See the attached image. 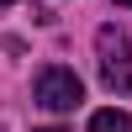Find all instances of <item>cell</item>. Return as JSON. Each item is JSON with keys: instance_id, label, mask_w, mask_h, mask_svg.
<instances>
[{"instance_id": "obj_3", "label": "cell", "mask_w": 132, "mask_h": 132, "mask_svg": "<svg viewBox=\"0 0 132 132\" xmlns=\"http://www.w3.org/2000/svg\"><path fill=\"white\" fill-rule=\"evenodd\" d=\"M90 132H132V116L127 111H95L90 116Z\"/></svg>"}, {"instance_id": "obj_6", "label": "cell", "mask_w": 132, "mask_h": 132, "mask_svg": "<svg viewBox=\"0 0 132 132\" xmlns=\"http://www.w3.org/2000/svg\"><path fill=\"white\" fill-rule=\"evenodd\" d=\"M0 5H11V0H0Z\"/></svg>"}, {"instance_id": "obj_5", "label": "cell", "mask_w": 132, "mask_h": 132, "mask_svg": "<svg viewBox=\"0 0 132 132\" xmlns=\"http://www.w3.org/2000/svg\"><path fill=\"white\" fill-rule=\"evenodd\" d=\"M116 5H132V0H116Z\"/></svg>"}, {"instance_id": "obj_2", "label": "cell", "mask_w": 132, "mask_h": 132, "mask_svg": "<svg viewBox=\"0 0 132 132\" xmlns=\"http://www.w3.org/2000/svg\"><path fill=\"white\" fill-rule=\"evenodd\" d=\"M32 95H37V106H48V111H74V106L85 101V85H79L74 69L48 63V69H37V79H32Z\"/></svg>"}, {"instance_id": "obj_1", "label": "cell", "mask_w": 132, "mask_h": 132, "mask_svg": "<svg viewBox=\"0 0 132 132\" xmlns=\"http://www.w3.org/2000/svg\"><path fill=\"white\" fill-rule=\"evenodd\" d=\"M95 53H101V79L106 90H122L132 95V42L122 27H101L95 32Z\"/></svg>"}, {"instance_id": "obj_4", "label": "cell", "mask_w": 132, "mask_h": 132, "mask_svg": "<svg viewBox=\"0 0 132 132\" xmlns=\"http://www.w3.org/2000/svg\"><path fill=\"white\" fill-rule=\"evenodd\" d=\"M42 132H63V127H42Z\"/></svg>"}]
</instances>
